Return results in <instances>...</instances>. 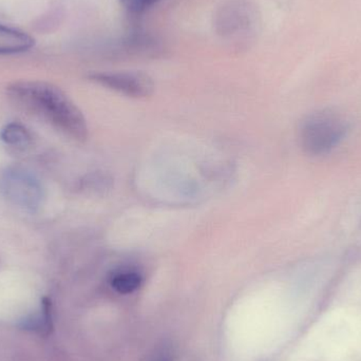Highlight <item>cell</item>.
I'll use <instances>...</instances> for the list:
<instances>
[{
    "mask_svg": "<svg viewBox=\"0 0 361 361\" xmlns=\"http://www.w3.org/2000/svg\"><path fill=\"white\" fill-rule=\"evenodd\" d=\"M35 39L25 32L0 25V55L19 54L31 50Z\"/></svg>",
    "mask_w": 361,
    "mask_h": 361,
    "instance_id": "cell-4",
    "label": "cell"
},
{
    "mask_svg": "<svg viewBox=\"0 0 361 361\" xmlns=\"http://www.w3.org/2000/svg\"><path fill=\"white\" fill-rule=\"evenodd\" d=\"M157 361H169V360H166V358H161V360H158Z\"/></svg>",
    "mask_w": 361,
    "mask_h": 361,
    "instance_id": "cell-9",
    "label": "cell"
},
{
    "mask_svg": "<svg viewBox=\"0 0 361 361\" xmlns=\"http://www.w3.org/2000/svg\"><path fill=\"white\" fill-rule=\"evenodd\" d=\"M143 278L137 271H122L112 276L110 283L120 294H130L141 286Z\"/></svg>",
    "mask_w": 361,
    "mask_h": 361,
    "instance_id": "cell-6",
    "label": "cell"
},
{
    "mask_svg": "<svg viewBox=\"0 0 361 361\" xmlns=\"http://www.w3.org/2000/svg\"><path fill=\"white\" fill-rule=\"evenodd\" d=\"M10 99L19 107L56 127L74 139H86V120L75 104L57 87L42 82H17L8 88Z\"/></svg>",
    "mask_w": 361,
    "mask_h": 361,
    "instance_id": "cell-1",
    "label": "cell"
},
{
    "mask_svg": "<svg viewBox=\"0 0 361 361\" xmlns=\"http://www.w3.org/2000/svg\"><path fill=\"white\" fill-rule=\"evenodd\" d=\"M347 129L345 121L335 112H316L301 125V146L312 156L328 154L343 141Z\"/></svg>",
    "mask_w": 361,
    "mask_h": 361,
    "instance_id": "cell-2",
    "label": "cell"
},
{
    "mask_svg": "<svg viewBox=\"0 0 361 361\" xmlns=\"http://www.w3.org/2000/svg\"><path fill=\"white\" fill-rule=\"evenodd\" d=\"M160 0H121L123 6L133 14H140L154 6Z\"/></svg>",
    "mask_w": 361,
    "mask_h": 361,
    "instance_id": "cell-8",
    "label": "cell"
},
{
    "mask_svg": "<svg viewBox=\"0 0 361 361\" xmlns=\"http://www.w3.org/2000/svg\"><path fill=\"white\" fill-rule=\"evenodd\" d=\"M90 80L110 90L130 97H146L152 94L154 82L141 72H97Z\"/></svg>",
    "mask_w": 361,
    "mask_h": 361,
    "instance_id": "cell-3",
    "label": "cell"
},
{
    "mask_svg": "<svg viewBox=\"0 0 361 361\" xmlns=\"http://www.w3.org/2000/svg\"><path fill=\"white\" fill-rule=\"evenodd\" d=\"M21 328L25 330L34 331L42 335L50 334L52 331V314H51V302L48 299H44L39 313L30 316L21 322Z\"/></svg>",
    "mask_w": 361,
    "mask_h": 361,
    "instance_id": "cell-5",
    "label": "cell"
},
{
    "mask_svg": "<svg viewBox=\"0 0 361 361\" xmlns=\"http://www.w3.org/2000/svg\"><path fill=\"white\" fill-rule=\"evenodd\" d=\"M1 137L8 145L16 146V147H25L30 143V137L27 131L23 127L16 124L8 125L2 130Z\"/></svg>",
    "mask_w": 361,
    "mask_h": 361,
    "instance_id": "cell-7",
    "label": "cell"
}]
</instances>
